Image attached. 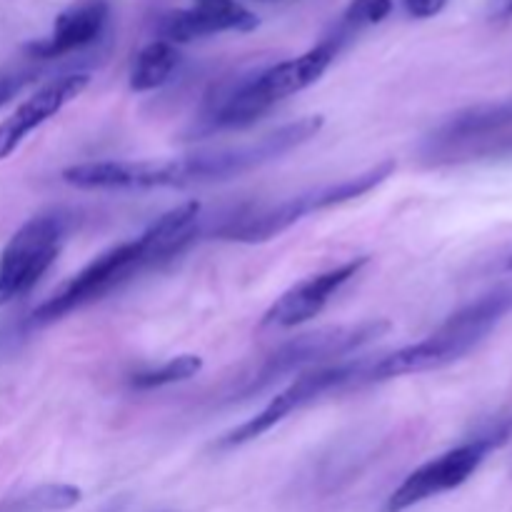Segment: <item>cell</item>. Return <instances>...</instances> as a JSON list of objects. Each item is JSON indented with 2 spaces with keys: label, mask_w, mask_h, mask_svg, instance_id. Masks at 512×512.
Wrapping results in <instances>:
<instances>
[{
  "label": "cell",
  "mask_w": 512,
  "mask_h": 512,
  "mask_svg": "<svg viewBox=\"0 0 512 512\" xmlns=\"http://www.w3.org/2000/svg\"><path fill=\"white\" fill-rule=\"evenodd\" d=\"M145 268H148V263H145L138 238L115 245V248L98 255L93 263L85 265L80 273H75L68 283L60 285L45 303H40L33 310V320L35 323H53V320L65 318L73 310L113 293L118 285L135 278Z\"/></svg>",
  "instance_id": "52a82bcc"
},
{
  "label": "cell",
  "mask_w": 512,
  "mask_h": 512,
  "mask_svg": "<svg viewBox=\"0 0 512 512\" xmlns=\"http://www.w3.org/2000/svg\"><path fill=\"white\" fill-rule=\"evenodd\" d=\"M68 223L60 213L35 215L20 225L0 253V308L23 298L50 270L65 243Z\"/></svg>",
  "instance_id": "5b68a950"
},
{
  "label": "cell",
  "mask_w": 512,
  "mask_h": 512,
  "mask_svg": "<svg viewBox=\"0 0 512 512\" xmlns=\"http://www.w3.org/2000/svg\"><path fill=\"white\" fill-rule=\"evenodd\" d=\"M388 330V320H365V323L335 325V328L298 335V338L280 345L275 353H270L258 368V373L248 380V385L238 395L240 398H250L253 393H260V390L278 383L285 375L298 373V370H313L318 365L323 368V363H330V360L348 358L355 350L383 338Z\"/></svg>",
  "instance_id": "3957f363"
},
{
  "label": "cell",
  "mask_w": 512,
  "mask_h": 512,
  "mask_svg": "<svg viewBox=\"0 0 512 512\" xmlns=\"http://www.w3.org/2000/svg\"><path fill=\"white\" fill-rule=\"evenodd\" d=\"M338 50L340 38L323 40V43H318L315 48H310L308 53L298 55V58L293 60H283V63L273 65V68L255 75L258 88L263 90V95L270 103L278 105L280 100L290 98V95L300 93V90L318 83V80L323 78L325 70L330 68V63L335 60Z\"/></svg>",
  "instance_id": "7c38bea8"
},
{
  "label": "cell",
  "mask_w": 512,
  "mask_h": 512,
  "mask_svg": "<svg viewBox=\"0 0 512 512\" xmlns=\"http://www.w3.org/2000/svg\"><path fill=\"white\" fill-rule=\"evenodd\" d=\"M365 265H368V255H360V258L348 260V263L338 265V268H330L325 270V273L310 275V278L300 280L298 285L285 290V293L265 310L260 325H265V328H295V325H303L308 323V320L318 318V315L323 313L325 305L330 303V298H333L345 283H350Z\"/></svg>",
  "instance_id": "ba28073f"
},
{
  "label": "cell",
  "mask_w": 512,
  "mask_h": 512,
  "mask_svg": "<svg viewBox=\"0 0 512 512\" xmlns=\"http://www.w3.org/2000/svg\"><path fill=\"white\" fill-rule=\"evenodd\" d=\"M510 435L512 418L495 420V423L485 425L480 433H475L468 443L458 445V448L428 460V463L420 465L418 470H413V473L393 490V495H390L388 503H385V512H405L415 508V505L425 503V500L438 498V495L460 488V485L468 483V480L473 478L475 470L483 465V460L488 458L493 450H498L500 445L508 443Z\"/></svg>",
  "instance_id": "277c9868"
},
{
  "label": "cell",
  "mask_w": 512,
  "mask_h": 512,
  "mask_svg": "<svg viewBox=\"0 0 512 512\" xmlns=\"http://www.w3.org/2000/svg\"><path fill=\"white\" fill-rule=\"evenodd\" d=\"M393 13V0H350L343 15L345 30L368 28V25L383 23Z\"/></svg>",
  "instance_id": "ffe728a7"
},
{
  "label": "cell",
  "mask_w": 512,
  "mask_h": 512,
  "mask_svg": "<svg viewBox=\"0 0 512 512\" xmlns=\"http://www.w3.org/2000/svg\"><path fill=\"white\" fill-rule=\"evenodd\" d=\"M503 268L505 270H512V253L508 255V258H505V263H503Z\"/></svg>",
  "instance_id": "cb8c5ba5"
},
{
  "label": "cell",
  "mask_w": 512,
  "mask_h": 512,
  "mask_svg": "<svg viewBox=\"0 0 512 512\" xmlns=\"http://www.w3.org/2000/svg\"><path fill=\"white\" fill-rule=\"evenodd\" d=\"M260 3H273V0H260Z\"/></svg>",
  "instance_id": "d4e9b609"
},
{
  "label": "cell",
  "mask_w": 512,
  "mask_h": 512,
  "mask_svg": "<svg viewBox=\"0 0 512 512\" xmlns=\"http://www.w3.org/2000/svg\"><path fill=\"white\" fill-rule=\"evenodd\" d=\"M200 210L203 208H200L198 200L178 205V208L160 215V218L140 235L138 243L140 248H143V258L145 263H148V268L175 258V255L198 235Z\"/></svg>",
  "instance_id": "9a60e30c"
},
{
  "label": "cell",
  "mask_w": 512,
  "mask_h": 512,
  "mask_svg": "<svg viewBox=\"0 0 512 512\" xmlns=\"http://www.w3.org/2000/svg\"><path fill=\"white\" fill-rule=\"evenodd\" d=\"M260 25V18L253 10L243 8L235 0H200L193 8L173 10L160 20V40L168 43H190L195 38L215 33H250Z\"/></svg>",
  "instance_id": "30bf717a"
},
{
  "label": "cell",
  "mask_w": 512,
  "mask_h": 512,
  "mask_svg": "<svg viewBox=\"0 0 512 512\" xmlns=\"http://www.w3.org/2000/svg\"><path fill=\"white\" fill-rule=\"evenodd\" d=\"M368 368V360H348V363H335V365H323V368L305 370L300 378H295L283 393L275 395L258 415H253L250 420L240 423L238 428H233L230 433H225L218 440L220 450L238 448V445L250 443V440L260 438L263 433H268L270 428H275L278 423H283L290 413L305 408L313 400H318L320 395H328L333 390L350 388V385L363 383V373Z\"/></svg>",
  "instance_id": "8992f818"
},
{
  "label": "cell",
  "mask_w": 512,
  "mask_h": 512,
  "mask_svg": "<svg viewBox=\"0 0 512 512\" xmlns=\"http://www.w3.org/2000/svg\"><path fill=\"white\" fill-rule=\"evenodd\" d=\"M180 63L178 48L168 40H153V43L145 45L133 60V68H130V90L135 93H148V90L160 88L170 80V75L175 73Z\"/></svg>",
  "instance_id": "2e32d148"
},
{
  "label": "cell",
  "mask_w": 512,
  "mask_h": 512,
  "mask_svg": "<svg viewBox=\"0 0 512 512\" xmlns=\"http://www.w3.org/2000/svg\"><path fill=\"white\" fill-rule=\"evenodd\" d=\"M512 313V280L498 285L490 293L480 295L478 300H473L470 305H465L463 310H458L455 315H450L443 325H440V333L453 338L455 343L463 345L465 350H475L490 333L495 330V325L503 318H508Z\"/></svg>",
  "instance_id": "5bb4252c"
},
{
  "label": "cell",
  "mask_w": 512,
  "mask_h": 512,
  "mask_svg": "<svg viewBox=\"0 0 512 512\" xmlns=\"http://www.w3.org/2000/svg\"><path fill=\"white\" fill-rule=\"evenodd\" d=\"M313 210V193H303L298 198L283 200L273 208L243 210L240 215L230 218L228 223L218 228L220 240H233V243H265V240L278 238L280 233L298 223Z\"/></svg>",
  "instance_id": "4fadbf2b"
},
{
  "label": "cell",
  "mask_w": 512,
  "mask_h": 512,
  "mask_svg": "<svg viewBox=\"0 0 512 512\" xmlns=\"http://www.w3.org/2000/svg\"><path fill=\"white\" fill-rule=\"evenodd\" d=\"M395 173V160H385V163H378L375 168L365 170V173L355 175V178H345L335 185H325V188L313 190V210H328L335 208V205L350 203L355 198H363L370 190L378 188L380 183L390 178Z\"/></svg>",
  "instance_id": "e0dca14e"
},
{
  "label": "cell",
  "mask_w": 512,
  "mask_h": 512,
  "mask_svg": "<svg viewBox=\"0 0 512 512\" xmlns=\"http://www.w3.org/2000/svg\"><path fill=\"white\" fill-rule=\"evenodd\" d=\"M108 0H78L55 18L53 33L43 40L25 45V53L35 60L65 58L70 53L98 43L108 25Z\"/></svg>",
  "instance_id": "8fae6325"
},
{
  "label": "cell",
  "mask_w": 512,
  "mask_h": 512,
  "mask_svg": "<svg viewBox=\"0 0 512 512\" xmlns=\"http://www.w3.org/2000/svg\"><path fill=\"white\" fill-rule=\"evenodd\" d=\"M403 3L410 18L425 20V18H435V15L448 5V0H403Z\"/></svg>",
  "instance_id": "7402d4cb"
},
{
  "label": "cell",
  "mask_w": 512,
  "mask_h": 512,
  "mask_svg": "<svg viewBox=\"0 0 512 512\" xmlns=\"http://www.w3.org/2000/svg\"><path fill=\"white\" fill-rule=\"evenodd\" d=\"M488 18L490 20L512 18V0H488Z\"/></svg>",
  "instance_id": "603a6c76"
},
{
  "label": "cell",
  "mask_w": 512,
  "mask_h": 512,
  "mask_svg": "<svg viewBox=\"0 0 512 512\" xmlns=\"http://www.w3.org/2000/svg\"><path fill=\"white\" fill-rule=\"evenodd\" d=\"M195 3H200V0H195Z\"/></svg>",
  "instance_id": "484cf974"
},
{
  "label": "cell",
  "mask_w": 512,
  "mask_h": 512,
  "mask_svg": "<svg viewBox=\"0 0 512 512\" xmlns=\"http://www.w3.org/2000/svg\"><path fill=\"white\" fill-rule=\"evenodd\" d=\"M83 500V490L75 488V485H40L33 493L25 495L23 505L30 512H60L70 510Z\"/></svg>",
  "instance_id": "d6986e66"
},
{
  "label": "cell",
  "mask_w": 512,
  "mask_h": 512,
  "mask_svg": "<svg viewBox=\"0 0 512 512\" xmlns=\"http://www.w3.org/2000/svg\"><path fill=\"white\" fill-rule=\"evenodd\" d=\"M323 125V115H305V118L293 120V123L280 125L273 133L260 135L258 140L248 145L203 150V153L173 158L175 188L218 183V180H230L243 173H250V170L260 168V165L270 163V160H278L280 155L290 153V150L313 140L323 130Z\"/></svg>",
  "instance_id": "7a4b0ae2"
},
{
  "label": "cell",
  "mask_w": 512,
  "mask_h": 512,
  "mask_svg": "<svg viewBox=\"0 0 512 512\" xmlns=\"http://www.w3.org/2000/svg\"><path fill=\"white\" fill-rule=\"evenodd\" d=\"M203 370V358L200 355H175L168 363L158 365V368L143 370L130 378V388L135 390H155L165 388V385L185 383V380L195 378Z\"/></svg>",
  "instance_id": "ac0fdd59"
},
{
  "label": "cell",
  "mask_w": 512,
  "mask_h": 512,
  "mask_svg": "<svg viewBox=\"0 0 512 512\" xmlns=\"http://www.w3.org/2000/svg\"><path fill=\"white\" fill-rule=\"evenodd\" d=\"M38 68H5L0 70V108L8 105L15 95L23 93L28 85L38 80Z\"/></svg>",
  "instance_id": "44dd1931"
},
{
  "label": "cell",
  "mask_w": 512,
  "mask_h": 512,
  "mask_svg": "<svg viewBox=\"0 0 512 512\" xmlns=\"http://www.w3.org/2000/svg\"><path fill=\"white\" fill-rule=\"evenodd\" d=\"M88 73H65L48 80L43 88L35 90L30 98H25L8 118L0 123V160L10 158L18 150V145L28 138L33 130L48 123L50 118L60 113L68 103L83 95L88 88Z\"/></svg>",
  "instance_id": "9c48e42d"
},
{
  "label": "cell",
  "mask_w": 512,
  "mask_h": 512,
  "mask_svg": "<svg viewBox=\"0 0 512 512\" xmlns=\"http://www.w3.org/2000/svg\"><path fill=\"white\" fill-rule=\"evenodd\" d=\"M428 165L512 155V98L480 103L445 118L420 145Z\"/></svg>",
  "instance_id": "6da1fadb"
}]
</instances>
